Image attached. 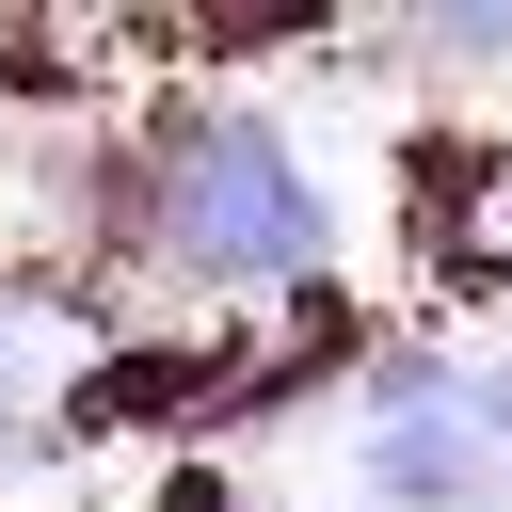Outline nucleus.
<instances>
[{
  "label": "nucleus",
  "instance_id": "20e7f679",
  "mask_svg": "<svg viewBox=\"0 0 512 512\" xmlns=\"http://www.w3.org/2000/svg\"><path fill=\"white\" fill-rule=\"evenodd\" d=\"M64 432V400H48V304H0V464H32Z\"/></svg>",
  "mask_w": 512,
  "mask_h": 512
},
{
  "label": "nucleus",
  "instance_id": "f03ea898",
  "mask_svg": "<svg viewBox=\"0 0 512 512\" xmlns=\"http://www.w3.org/2000/svg\"><path fill=\"white\" fill-rule=\"evenodd\" d=\"M352 480H368V512H512V448H496L480 384L368 416V432H352Z\"/></svg>",
  "mask_w": 512,
  "mask_h": 512
},
{
  "label": "nucleus",
  "instance_id": "39448f33",
  "mask_svg": "<svg viewBox=\"0 0 512 512\" xmlns=\"http://www.w3.org/2000/svg\"><path fill=\"white\" fill-rule=\"evenodd\" d=\"M416 48L432 64H512V0H416Z\"/></svg>",
  "mask_w": 512,
  "mask_h": 512
},
{
  "label": "nucleus",
  "instance_id": "7ed1b4c3",
  "mask_svg": "<svg viewBox=\"0 0 512 512\" xmlns=\"http://www.w3.org/2000/svg\"><path fill=\"white\" fill-rule=\"evenodd\" d=\"M432 272L448 288H512V144H464L432 176Z\"/></svg>",
  "mask_w": 512,
  "mask_h": 512
},
{
  "label": "nucleus",
  "instance_id": "f257e3e1",
  "mask_svg": "<svg viewBox=\"0 0 512 512\" xmlns=\"http://www.w3.org/2000/svg\"><path fill=\"white\" fill-rule=\"evenodd\" d=\"M144 256L176 288H320L336 208H320V176L272 112H176L160 192H144Z\"/></svg>",
  "mask_w": 512,
  "mask_h": 512
},
{
  "label": "nucleus",
  "instance_id": "423d86ee",
  "mask_svg": "<svg viewBox=\"0 0 512 512\" xmlns=\"http://www.w3.org/2000/svg\"><path fill=\"white\" fill-rule=\"evenodd\" d=\"M480 416H496V448H512V368H496V384H480Z\"/></svg>",
  "mask_w": 512,
  "mask_h": 512
}]
</instances>
